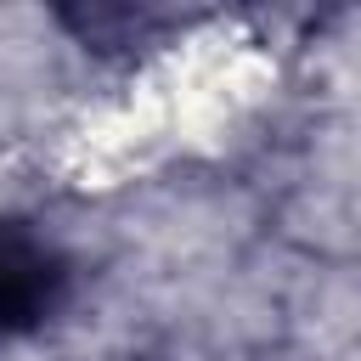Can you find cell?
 <instances>
[{
  "mask_svg": "<svg viewBox=\"0 0 361 361\" xmlns=\"http://www.w3.org/2000/svg\"><path fill=\"white\" fill-rule=\"evenodd\" d=\"M68 293H73L68 254L34 220L6 214L0 220V338H17V333L56 322Z\"/></svg>",
  "mask_w": 361,
  "mask_h": 361,
  "instance_id": "1",
  "label": "cell"
},
{
  "mask_svg": "<svg viewBox=\"0 0 361 361\" xmlns=\"http://www.w3.org/2000/svg\"><path fill=\"white\" fill-rule=\"evenodd\" d=\"M62 23L79 28V39L96 45V51H124V45H141L164 17L135 11V6H90V11H62Z\"/></svg>",
  "mask_w": 361,
  "mask_h": 361,
  "instance_id": "2",
  "label": "cell"
}]
</instances>
